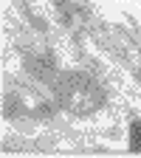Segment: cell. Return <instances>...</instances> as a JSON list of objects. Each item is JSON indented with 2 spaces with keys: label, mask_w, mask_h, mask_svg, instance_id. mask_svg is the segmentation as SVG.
Returning <instances> with one entry per match:
<instances>
[{
  "label": "cell",
  "mask_w": 141,
  "mask_h": 158,
  "mask_svg": "<svg viewBox=\"0 0 141 158\" xmlns=\"http://www.w3.org/2000/svg\"><path fill=\"white\" fill-rule=\"evenodd\" d=\"M51 88H54V105L76 118H88L105 107V90L99 79L85 71H62Z\"/></svg>",
  "instance_id": "cell-1"
},
{
  "label": "cell",
  "mask_w": 141,
  "mask_h": 158,
  "mask_svg": "<svg viewBox=\"0 0 141 158\" xmlns=\"http://www.w3.org/2000/svg\"><path fill=\"white\" fill-rule=\"evenodd\" d=\"M23 71H26L28 79H34V82H39V85H54L56 76L62 73V71H59L56 56H54L48 48L23 54Z\"/></svg>",
  "instance_id": "cell-2"
},
{
  "label": "cell",
  "mask_w": 141,
  "mask_h": 158,
  "mask_svg": "<svg viewBox=\"0 0 141 158\" xmlns=\"http://www.w3.org/2000/svg\"><path fill=\"white\" fill-rule=\"evenodd\" d=\"M54 9H56V20L59 26L73 31V34H85L93 26V17L85 6H79V0H54Z\"/></svg>",
  "instance_id": "cell-3"
}]
</instances>
